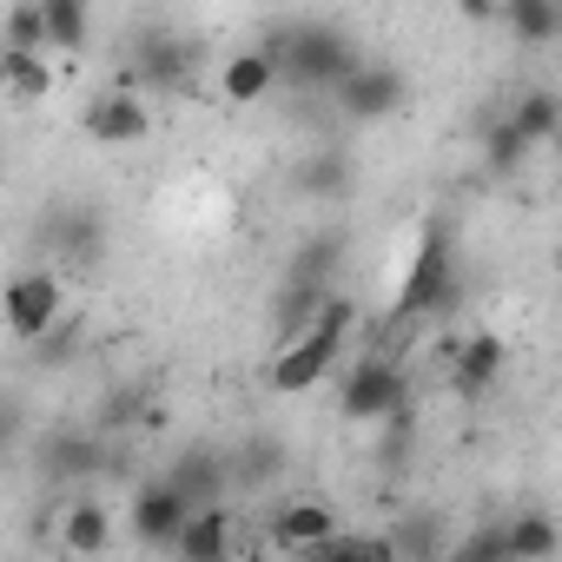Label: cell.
Segmentation results:
<instances>
[{
	"label": "cell",
	"mask_w": 562,
	"mask_h": 562,
	"mask_svg": "<svg viewBox=\"0 0 562 562\" xmlns=\"http://www.w3.org/2000/svg\"><path fill=\"white\" fill-rule=\"evenodd\" d=\"M384 536H391L397 555H411V562H437V555H450V536H457V529H450L443 509H404Z\"/></svg>",
	"instance_id": "cell-23"
},
{
	"label": "cell",
	"mask_w": 562,
	"mask_h": 562,
	"mask_svg": "<svg viewBox=\"0 0 562 562\" xmlns=\"http://www.w3.org/2000/svg\"><path fill=\"white\" fill-rule=\"evenodd\" d=\"M463 305H470V271H463V258H457V232H450L443 218H430V225L417 232V251H411L404 278H397V299H391V318H384L378 351H384V358H404V345H411L417 331L450 325Z\"/></svg>",
	"instance_id": "cell-1"
},
{
	"label": "cell",
	"mask_w": 562,
	"mask_h": 562,
	"mask_svg": "<svg viewBox=\"0 0 562 562\" xmlns=\"http://www.w3.org/2000/svg\"><path fill=\"white\" fill-rule=\"evenodd\" d=\"M199 34H179V27H139L133 47H126V74L120 87L133 93H192L199 87Z\"/></svg>",
	"instance_id": "cell-5"
},
{
	"label": "cell",
	"mask_w": 562,
	"mask_h": 562,
	"mask_svg": "<svg viewBox=\"0 0 562 562\" xmlns=\"http://www.w3.org/2000/svg\"><path fill=\"white\" fill-rule=\"evenodd\" d=\"M312 555H364V562H397V549H391V536H384V529H331Z\"/></svg>",
	"instance_id": "cell-30"
},
{
	"label": "cell",
	"mask_w": 562,
	"mask_h": 562,
	"mask_svg": "<svg viewBox=\"0 0 562 562\" xmlns=\"http://www.w3.org/2000/svg\"><path fill=\"white\" fill-rule=\"evenodd\" d=\"M265 54L278 67V87H299V100H325L364 60L358 34L338 21H285V27L265 34Z\"/></svg>",
	"instance_id": "cell-2"
},
{
	"label": "cell",
	"mask_w": 562,
	"mask_h": 562,
	"mask_svg": "<svg viewBox=\"0 0 562 562\" xmlns=\"http://www.w3.org/2000/svg\"><path fill=\"white\" fill-rule=\"evenodd\" d=\"M0 100H8V93H0Z\"/></svg>",
	"instance_id": "cell-35"
},
{
	"label": "cell",
	"mask_w": 562,
	"mask_h": 562,
	"mask_svg": "<svg viewBox=\"0 0 562 562\" xmlns=\"http://www.w3.org/2000/svg\"><path fill=\"white\" fill-rule=\"evenodd\" d=\"M80 126H87L93 146H139V139L153 133V106H146V93H133V87H106V93L87 100Z\"/></svg>",
	"instance_id": "cell-11"
},
{
	"label": "cell",
	"mask_w": 562,
	"mask_h": 562,
	"mask_svg": "<svg viewBox=\"0 0 562 562\" xmlns=\"http://www.w3.org/2000/svg\"><path fill=\"white\" fill-rule=\"evenodd\" d=\"M146 404H153V397H146L139 384H113V391L100 397V417H93V424H100L106 437H120V430H133V424L146 417Z\"/></svg>",
	"instance_id": "cell-31"
},
{
	"label": "cell",
	"mask_w": 562,
	"mask_h": 562,
	"mask_svg": "<svg viewBox=\"0 0 562 562\" xmlns=\"http://www.w3.org/2000/svg\"><path fill=\"white\" fill-rule=\"evenodd\" d=\"M476 153H483V172H490V179H516V172L529 166V153H536V146H529V139L509 126V113L496 106V113L476 126Z\"/></svg>",
	"instance_id": "cell-24"
},
{
	"label": "cell",
	"mask_w": 562,
	"mask_h": 562,
	"mask_svg": "<svg viewBox=\"0 0 562 562\" xmlns=\"http://www.w3.org/2000/svg\"><path fill=\"white\" fill-rule=\"evenodd\" d=\"M60 312H67V285H60L54 265H27L0 285V325H8L14 345H34Z\"/></svg>",
	"instance_id": "cell-9"
},
{
	"label": "cell",
	"mask_w": 562,
	"mask_h": 562,
	"mask_svg": "<svg viewBox=\"0 0 562 562\" xmlns=\"http://www.w3.org/2000/svg\"><path fill=\"white\" fill-rule=\"evenodd\" d=\"M457 14H463V21H476V27H483V21H496V0H457Z\"/></svg>",
	"instance_id": "cell-34"
},
{
	"label": "cell",
	"mask_w": 562,
	"mask_h": 562,
	"mask_svg": "<svg viewBox=\"0 0 562 562\" xmlns=\"http://www.w3.org/2000/svg\"><path fill=\"white\" fill-rule=\"evenodd\" d=\"M292 192L312 199V205H338V199H351V192H358V153L338 146V139H318L312 153H299V166H292Z\"/></svg>",
	"instance_id": "cell-12"
},
{
	"label": "cell",
	"mask_w": 562,
	"mask_h": 562,
	"mask_svg": "<svg viewBox=\"0 0 562 562\" xmlns=\"http://www.w3.org/2000/svg\"><path fill=\"white\" fill-rule=\"evenodd\" d=\"M192 509H212V503H232V470H225V443H186L166 470H159Z\"/></svg>",
	"instance_id": "cell-15"
},
{
	"label": "cell",
	"mask_w": 562,
	"mask_h": 562,
	"mask_svg": "<svg viewBox=\"0 0 562 562\" xmlns=\"http://www.w3.org/2000/svg\"><path fill=\"white\" fill-rule=\"evenodd\" d=\"M503 378H509V345L496 331H470V338L450 345V391L463 404H483Z\"/></svg>",
	"instance_id": "cell-13"
},
{
	"label": "cell",
	"mask_w": 562,
	"mask_h": 562,
	"mask_svg": "<svg viewBox=\"0 0 562 562\" xmlns=\"http://www.w3.org/2000/svg\"><path fill=\"white\" fill-rule=\"evenodd\" d=\"M351 331H358V299L338 285V292L325 299V312H318L299 338L271 345V371H265V384H271L278 397H305V391H318V384L345 364Z\"/></svg>",
	"instance_id": "cell-3"
},
{
	"label": "cell",
	"mask_w": 562,
	"mask_h": 562,
	"mask_svg": "<svg viewBox=\"0 0 562 562\" xmlns=\"http://www.w3.org/2000/svg\"><path fill=\"white\" fill-rule=\"evenodd\" d=\"M378 450H371V470H378V483L384 490H397L404 476H411V463H417V443H424V424H417V404H397V411H384L378 424Z\"/></svg>",
	"instance_id": "cell-17"
},
{
	"label": "cell",
	"mask_w": 562,
	"mask_h": 562,
	"mask_svg": "<svg viewBox=\"0 0 562 562\" xmlns=\"http://www.w3.org/2000/svg\"><path fill=\"white\" fill-rule=\"evenodd\" d=\"M34 245H41V258L54 265V271H100L106 265V245H113V225H106V212L93 205V199H54L41 218H34V232H27Z\"/></svg>",
	"instance_id": "cell-4"
},
{
	"label": "cell",
	"mask_w": 562,
	"mask_h": 562,
	"mask_svg": "<svg viewBox=\"0 0 562 562\" xmlns=\"http://www.w3.org/2000/svg\"><path fill=\"white\" fill-rule=\"evenodd\" d=\"M397 404H417V384H411L404 358L364 351V358L345 371V384H338V417H345V424H378V417L397 411Z\"/></svg>",
	"instance_id": "cell-8"
},
{
	"label": "cell",
	"mask_w": 562,
	"mask_h": 562,
	"mask_svg": "<svg viewBox=\"0 0 562 562\" xmlns=\"http://www.w3.org/2000/svg\"><path fill=\"white\" fill-rule=\"evenodd\" d=\"M113 470V437L100 424H54L34 437V476L47 490H87Z\"/></svg>",
	"instance_id": "cell-6"
},
{
	"label": "cell",
	"mask_w": 562,
	"mask_h": 562,
	"mask_svg": "<svg viewBox=\"0 0 562 562\" xmlns=\"http://www.w3.org/2000/svg\"><path fill=\"white\" fill-rule=\"evenodd\" d=\"M496 21L509 27L516 47H549L562 34V0H496Z\"/></svg>",
	"instance_id": "cell-25"
},
{
	"label": "cell",
	"mask_w": 562,
	"mask_h": 562,
	"mask_svg": "<svg viewBox=\"0 0 562 562\" xmlns=\"http://www.w3.org/2000/svg\"><path fill=\"white\" fill-rule=\"evenodd\" d=\"M331 529H338V509L318 503V496H292V503H278V509L265 516V542L285 549V555H312Z\"/></svg>",
	"instance_id": "cell-16"
},
{
	"label": "cell",
	"mask_w": 562,
	"mask_h": 562,
	"mask_svg": "<svg viewBox=\"0 0 562 562\" xmlns=\"http://www.w3.org/2000/svg\"><path fill=\"white\" fill-rule=\"evenodd\" d=\"M404 100H411V74L391 67V60H358V67L325 93V106H331L338 126H378V120L404 113Z\"/></svg>",
	"instance_id": "cell-7"
},
{
	"label": "cell",
	"mask_w": 562,
	"mask_h": 562,
	"mask_svg": "<svg viewBox=\"0 0 562 562\" xmlns=\"http://www.w3.org/2000/svg\"><path fill=\"white\" fill-rule=\"evenodd\" d=\"M186 516H192V503H186L166 476H139V490H133V503H126V529H133L139 549H172V536H179Z\"/></svg>",
	"instance_id": "cell-14"
},
{
	"label": "cell",
	"mask_w": 562,
	"mask_h": 562,
	"mask_svg": "<svg viewBox=\"0 0 562 562\" xmlns=\"http://www.w3.org/2000/svg\"><path fill=\"white\" fill-rule=\"evenodd\" d=\"M225 470H232V496H271L292 476V443L271 430H245L238 443H225Z\"/></svg>",
	"instance_id": "cell-10"
},
{
	"label": "cell",
	"mask_w": 562,
	"mask_h": 562,
	"mask_svg": "<svg viewBox=\"0 0 562 562\" xmlns=\"http://www.w3.org/2000/svg\"><path fill=\"white\" fill-rule=\"evenodd\" d=\"M503 113H509V126H516L529 146H549L555 126H562V100H555V87H522V93L503 100Z\"/></svg>",
	"instance_id": "cell-26"
},
{
	"label": "cell",
	"mask_w": 562,
	"mask_h": 562,
	"mask_svg": "<svg viewBox=\"0 0 562 562\" xmlns=\"http://www.w3.org/2000/svg\"><path fill=\"white\" fill-rule=\"evenodd\" d=\"M21 443H27V404L14 391H0V463H8Z\"/></svg>",
	"instance_id": "cell-33"
},
{
	"label": "cell",
	"mask_w": 562,
	"mask_h": 562,
	"mask_svg": "<svg viewBox=\"0 0 562 562\" xmlns=\"http://www.w3.org/2000/svg\"><path fill=\"white\" fill-rule=\"evenodd\" d=\"M0 93H21V100H47L54 93V67L27 47H0Z\"/></svg>",
	"instance_id": "cell-29"
},
{
	"label": "cell",
	"mask_w": 562,
	"mask_h": 562,
	"mask_svg": "<svg viewBox=\"0 0 562 562\" xmlns=\"http://www.w3.org/2000/svg\"><path fill=\"white\" fill-rule=\"evenodd\" d=\"M271 93H278V67H271L265 47H245V54H232V60L218 67V100H225V106H258V100H271Z\"/></svg>",
	"instance_id": "cell-22"
},
{
	"label": "cell",
	"mask_w": 562,
	"mask_h": 562,
	"mask_svg": "<svg viewBox=\"0 0 562 562\" xmlns=\"http://www.w3.org/2000/svg\"><path fill=\"white\" fill-rule=\"evenodd\" d=\"M41 21H47V47H60V54H87L93 0H41Z\"/></svg>",
	"instance_id": "cell-28"
},
{
	"label": "cell",
	"mask_w": 562,
	"mask_h": 562,
	"mask_svg": "<svg viewBox=\"0 0 562 562\" xmlns=\"http://www.w3.org/2000/svg\"><path fill=\"white\" fill-rule=\"evenodd\" d=\"M54 542L67 555H100L113 542V509L93 496V490H74L60 509H54Z\"/></svg>",
	"instance_id": "cell-18"
},
{
	"label": "cell",
	"mask_w": 562,
	"mask_h": 562,
	"mask_svg": "<svg viewBox=\"0 0 562 562\" xmlns=\"http://www.w3.org/2000/svg\"><path fill=\"white\" fill-rule=\"evenodd\" d=\"M232 549H245V536H238V516H232V503L192 509V516L179 522V536H172V555H192V562H212V555H232Z\"/></svg>",
	"instance_id": "cell-19"
},
{
	"label": "cell",
	"mask_w": 562,
	"mask_h": 562,
	"mask_svg": "<svg viewBox=\"0 0 562 562\" xmlns=\"http://www.w3.org/2000/svg\"><path fill=\"white\" fill-rule=\"evenodd\" d=\"M0 47H27V54H41V47H47L41 0H14V8H8V21H0Z\"/></svg>",
	"instance_id": "cell-32"
},
{
	"label": "cell",
	"mask_w": 562,
	"mask_h": 562,
	"mask_svg": "<svg viewBox=\"0 0 562 562\" xmlns=\"http://www.w3.org/2000/svg\"><path fill=\"white\" fill-rule=\"evenodd\" d=\"M503 536H509V562H549V555L562 549V529H555L542 509L503 516Z\"/></svg>",
	"instance_id": "cell-27"
},
{
	"label": "cell",
	"mask_w": 562,
	"mask_h": 562,
	"mask_svg": "<svg viewBox=\"0 0 562 562\" xmlns=\"http://www.w3.org/2000/svg\"><path fill=\"white\" fill-rule=\"evenodd\" d=\"M331 292H338V285H312V278H278V292H271V345L299 338V331L325 312Z\"/></svg>",
	"instance_id": "cell-21"
},
{
	"label": "cell",
	"mask_w": 562,
	"mask_h": 562,
	"mask_svg": "<svg viewBox=\"0 0 562 562\" xmlns=\"http://www.w3.org/2000/svg\"><path fill=\"white\" fill-rule=\"evenodd\" d=\"M351 265V232L345 225H325L312 238H299V251L285 258V278H312V285H338Z\"/></svg>",
	"instance_id": "cell-20"
}]
</instances>
